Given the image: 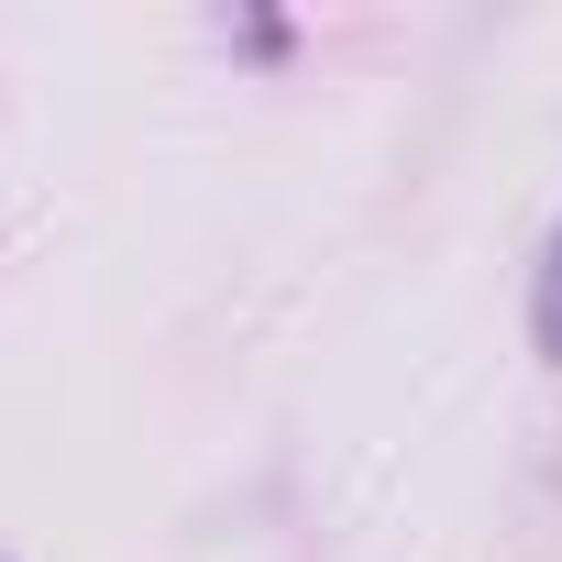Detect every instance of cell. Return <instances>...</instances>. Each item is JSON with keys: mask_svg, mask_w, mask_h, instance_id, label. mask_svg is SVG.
<instances>
[{"mask_svg": "<svg viewBox=\"0 0 562 562\" xmlns=\"http://www.w3.org/2000/svg\"><path fill=\"white\" fill-rule=\"evenodd\" d=\"M540 353H562V232H551V265H540Z\"/></svg>", "mask_w": 562, "mask_h": 562, "instance_id": "obj_1", "label": "cell"}]
</instances>
